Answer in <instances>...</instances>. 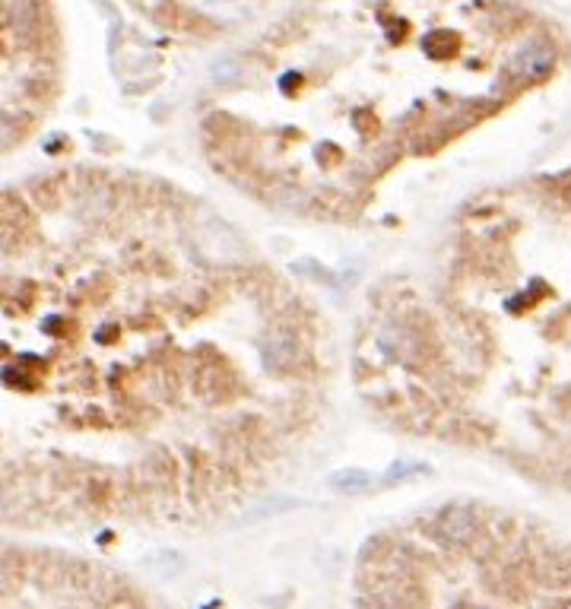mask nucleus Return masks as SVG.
<instances>
[{"instance_id": "nucleus-1", "label": "nucleus", "mask_w": 571, "mask_h": 609, "mask_svg": "<svg viewBox=\"0 0 571 609\" xmlns=\"http://www.w3.org/2000/svg\"><path fill=\"white\" fill-rule=\"evenodd\" d=\"M336 372L312 292L197 194L105 166L7 190V524L232 514L312 454Z\"/></svg>"}, {"instance_id": "nucleus-2", "label": "nucleus", "mask_w": 571, "mask_h": 609, "mask_svg": "<svg viewBox=\"0 0 571 609\" xmlns=\"http://www.w3.org/2000/svg\"><path fill=\"white\" fill-rule=\"evenodd\" d=\"M556 64L508 0H308L220 76L200 152L254 204L352 226Z\"/></svg>"}, {"instance_id": "nucleus-3", "label": "nucleus", "mask_w": 571, "mask_h": 609, "mask_svg": "<svg viewBox=\"0 0 571 609\" xmlns=\"http://www.w3.org/2000/svg\"><path fill=\"white\" fill-rule=\"evenodd\" d=\"M352 381L400 435L571 489V168L480 190L381 276Z\"/></svg>"}]
</instances>
